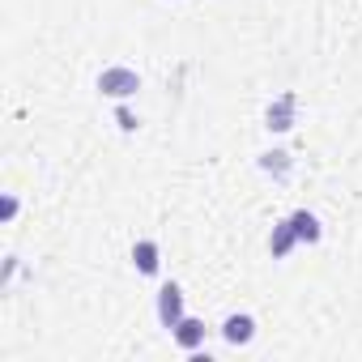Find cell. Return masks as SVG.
<instances>
[{"label":"cell","instance_id":"9","mask_svg":"<svg viewBox=\"0 0 362 362\" xmlns=\"http://www.w3.org/2000/svg\"><path fill=\"white\" fill-rule=\"evenodd\" d=\"M260 166H264L269 175L286 179V175H290V153H286V149H273V153H264V158H260Z\"/></svg>","mask_w":362,"mask_h":362},{"label":"cell","instance_id":"5","mask_svg":"<svg viewBox=\"0 0 362 362\" xmlns=\"http://www.w3.org/2000/svg\"><path fill=\"white\" fill-rule=\"evenodd\" d=\"M170 332H175V341L184 345V349H201V345H205V324H201V320H188V315H184Z\"/></svg>","mask_w":362,"mask_h":362},{"label":"cell","instance_id":"2","mask_svg":"<svg viewBox=\"0 0 362 362\" xmlns=\"http://www.w3.org/2000/svg\"><path fill=\"white\" fill-rule=\"evenodd\" d=\"M294 111H298V94H277L269 103V111H264V124L273 132H290L294 128Z\"/></svg>","mask_w":362,"mask_h":362},{"label":"cell","instance_id":"4","mask_svg":"<svg viewBox=\"0 0 362 362\" xmlns=\"http://www.w3.org/2000/svg\"><path fill=\"white\" fill-rule=\"evenodd\" d=\"M222 337H226L230 345H247V341L256 337V320H252V315H226Z\"/></svg>","mask_w":362,"mask_h":362},{"label":"cell","instance_id":"10","mask_svg":"<svg viewBox=\"0 0 362 362\" xmlns=\"http://www.w3.org/2000/svg\"><path fill=\"white\" fill-rule=\"evenodd\" d=\"M115 119H119V128H124V132H132V128H136V115H132L128 107H119V111H115Z\"/></svg>","mask_w":362,"mask_h":362},{"label":"cell","instance_id":"3","mask_svg":"<svg viewBox=\"0 0 362 362\" xmlns=\"http://www.w3.org/2000/svg\"><path fill=\"white\" fill-rule=\"evenodd\" d=\"M158 320H162V328H175L179 320H184V290H179L175 281L158 290Z\"/></svg>","mask_w":362,"mask_h":362},{"label":"cell","instance_id":"1","mask_svg":"<svg viewBox=\"0 0 362 362\" xmlns=\"http://www.w3.org/2000/svg\"><path fill=\"white\" fill-rule=\"evenodd\" d=\"M98 90H103L107 98H128V94L141 90V77H136L132 69H124V64H111V69L98 73Z\"/></svg>","mask_w":362,"mask_h":362},{"label":"cell","instance_id":"7","mask_svg":"<svg viewBox=\"0 0 362 362\" xmlns=\"http://www.w3.org/2000/svg\"><path fill=\"white\" fill-rule=\"evenodd\" d=\"M290 226H294L298 243H315V239H320V218H315V214H307V209H298V214L290 218Z\"/></svg>","mask_w":362,"mask_h":362},{"label":"cell","instance_id":"6","mask_svg":"<svg viewBox=\"0 0 362 362\" xmlns=\"http://www.w3.org/2000/svg\"><path fill=\"white\" fill-rule=\"evenodd\" d=\"M132 264H136L145 277H153L158 264H162V260H158V243H153V239H141V243L132 247Z\"/></svg>","mask_w":362,"mask_h":362},{"label":"cell","instance_id":"8","mask_svg":"<svg viewBox=\"0 0 362 362\" xmlns=\"http://www.w3.org/2000/svg\"><path fill=\"white\" fill-rule=\"evenodd\" d=\"M294 243H298L294 226H290V222H277V226H273V239H269V252L281 260V256H290V247H294Z\"/></svg>","mask_w":362,"mask_h":362}]
</instances>
